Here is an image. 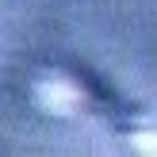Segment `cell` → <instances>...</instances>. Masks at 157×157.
<instances>
[{
	"label": "cell",
	"mask_w": 157,
	"mask_h": 157,
	"mask_svg": "<svg viewBox=\"0 0 157 157\" xmlns=\"http://www.w3.org/2000/svg\"><path fill=\"white\" fill-rule=\"evenodd\" d=\"M38 104L46 107V111H54V115H73L77 107H81V88H77L69 77H46V81H38Z\"/></svg>",
	"instance_id": "cell-1"
},
{
	"label": "cell",
	"mask_w": 157,
	"mask_h": 157,
	"mask_svg": "<svg viewBox=\"0 0 157 157\" xmlns=\"http://www.w3.org/2000/svg\"><path fill=\"white\" fill-rule=\"evenodd\" d=\"M130 150H134V157H157V123L134 127V134H130Z\"/></svg>",
	"instance_id": "cell-2"
}]
</instances>
